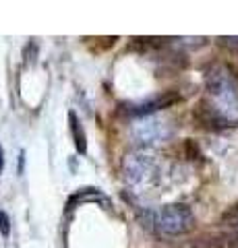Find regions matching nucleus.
Instances as JSON below:
<instances>
[{
	"instance_id": "nucleus-10",
	"label": "nucleus",
	"mask_w": 238,
	"mask_h": 248,
	"mask_svg": "<svg viewBox=\"0 0 238 248\" xmlns=\"http://www.w3.org/2000/svg\"><path fill=\"white\" fill-rule=\"evenodd\" d=\"M207 248H238V232H226V234L213 236Z\"/></svg>"
},
{
	"instance_id": "nucleus-5",
	"label": "nucleus",
	"mask_w": 238,
	"mask_h": 248,
	"mask_svg": "<svg viewBox=\"0 0 238 248\" xmlns=\"http://www.w3.org/2000/svg\"><path fill=\"white\" fill-rule=\"evenodd\" d=\"M180 102V95L176 91H166L162 95H156L151 99H145V102H139V104H130L127 106V114L133 116V118H145L158 110H164V108H170L172 104Z\"/></svg>"
},
{
	"instance_id": "nucleus-8",
	"label": "nucleus",
	"mask_w": 238,
	"mask_h": 248,
	"mask_svg": "<svg viewBox=\"0 0 238 248\" xmlns=\"http://www.w3.org/2000/svg\"><path fill=\"white\" fill-rule=\"evenodd\" d=\"M87 201H99L102 205H106V209L110 207V203H108V199H106L102 192L99 190H91V188H87V190H81V192H77L75 197H71L68 199V209H73L77 203H87Z\"/></svg>"
},
{
	"instance_id": "nucleus-17",
	"label": "nucleus",
	"mask_w": 238,
	"mask_h": 248,
	"mask_svg": "<svg viewBox=\"0 0 238 248\" xmlns=\"http://www.w3.org/2000/svg\"><path fill=\"white\" fill-rule=\"evenodd\" d=\"M4 170V151H2V145H0V174Z\"/></svg>"
},
{
	"instance_id": "nucleus-12",
	"label": "nucleus",
	"mask_w": 238,
	"mask_h": 248,
	"mask_svg": "<svg viewBox=\"0 0 238 248\" xmlns=\"http://www.w3.org/2000/svg\"><path fill=\"white\" fill-rule=\"evenodd\" d=\"M37 54H40V46H37L35 40H32L25 48H23V62H25V66H33L35 64Z\"/></svg>"
},
{
	"instance_id": "nucleus-13",
	"label": "nucleus",
	"mask_w": 238,
	"mask_h": 248,
	"mask_svg": "<svg viewBox=\"0 0 238 248\" xmlns=\"http://www.w3.org/2000/svg\"><path fill=\"white\" fill-rule=\"evenodd\" d=\"M91 42H95L94 44V50L95 52H102V50L112 48V46L118 42V37H95V40H91Z\"/></svg>"
},
{
	"instance_id": "nucleus-7",
	"label": "nucleus",
	"mask_w": 238,
	"mask_h": 248,
	"mask_svg": "<svg viewBox=\"0 0 238 248\" xmlns=\"http://www.w3.org/2000/svg\"><path fill=\"white\" fill-rule=\"evenodd\" d=\"M68 122H71V135H73V141H75V147L77 151L81 155L87 153V135H85V128L81 126L79 118H77L75 112H68Z\"/></svg>"
},
{
	"instance_id": "nucleus-9",
	"label": "nucleus",
	"mask_w": 238,
	"mask_h": 248,
	"mask_svg": "<svg viewBox=\"0 0 238 248\" xmlns=\"http://www.w3.org/2000/svg\"><path fill=\"white\" fill-rule=\"evenodd\" d=\"M166 40L162 37H133L128 44V50H135V52H149V50H158L162 48Z\"/></svg>"
},
{
	"instance_id": "nucleus-1",
	"label": "nucleus",
	"mask_w": 238,
	"mask_h": 248,
	"mask_svg": "<svg viewBox=\"0 0 238 248\" xmlns=\"http://www.w3.org/2000/svg\"><path fill=\"white\" fill-rule=\"evenodd\" d=\"M156 228L166 236H184L195 228V215L182 203L166 205L156 215Z\"/></svg>"
},
{
	"instance_id": "nucleus-16",
	"label": "nucleus",
	"mask_w": 238,
	"mask_h": 248,
	"mask_svg": "<svg viewBox=\"0 0 238 248\" xmlns=\"http://www.w3.org/2000/svg\"><path fill=\"white\" fill-rule=\"evenodd\" d=\"M220 42L226 46H238V37H220Z\"/></svg>"
},
{
	"instance_id": "nucleus-11",
	"label": "nucleus",
	"mask_w": 238,
	"mask_h": 248,
	"mask_svg": "<svg viewBox=\"0 0 238 248\" xmlns=\"http://www.w3.org/2000/svg\"><path fill=\"white\" fill-rule=\"evenodd\" d=\"M220 223H224L228 228H238V201L232 203L220 217Z\"/></svg>"
},
{
	"instance_id": "nucleus-6",
	"label": "nucleus",
	"mask_w": 238,
	"mask_h": 248,
	"mask_svg": "<svg viewBox=\"0 0 238 248\" xmlns=\"http://www.w3.org/2000/svg\"><path fill=\"white\" fill-rule=\"evenodd\" d=\"M162 137V124L158 120H141L135 126V139L139 143H153Z\"/></svg>"
},
{
	"instance_id": "nucleus-15",
	"label": "nucleus",
	"mask_w": 238,
	"mask_h": 248,
	"mask_svg": "<svg viewBox=\"0 0 238 248\" xmlns=\"http://www.w3.org/2000/svg\"><path fill=\"white\" fill-rule=\"evenodd\" d=\"M0 234L2 236L11 234V219H9V215H6L4 211H0Z\"/></svg>"
},
{
	"instance_id": "nucleus-4",
	"label": "nucleus",
	"mask_w": 238,
	"mask_h": 248,
	"mask_svg": "<svg viewBox=\"0 0 238 248\" xmlns=\"http://www.w3.org/2000/svg\"><path fill=\"white\" fill-rule=\"evenodd\" d=\"M151 155L145 153V151H130L125 155L122 159V178L128 182V184H137L151 170Z\"/></svg>"
},
{
	"instance_id": "nucleus-2",
	"label": "nucleus",
	"mask_w": 238,
	"mask_h": 248,
	"mask_svg": "<svg viewBox=\"0 0 238 248\" xmlns=\"http://www.w3.org/2000/svg\"><path fill=\"white\" fill-rule=\"evenodd\" d=\"M205 85H207V91H209L216 99H220V102H224V104L236 102L238 87H236V81H234L232 73H230L226 66L213 68V71L207 75Z\"/></svg>"
},
{
	"instance_id": "nucleus-14",
	"label": "nucleus",
	"mask_w": 238,
	"mask_h": 248,
	"mask_svg": "<svg viewBox=\"0 0 238 248\" xmlns=\"http://www.w3.org/2000/svg\"><path fill=\"white\" fill-rule=\"evenodd\" d=\"M184 151H187V157H189V159L201 157V151H199V147L195 145L193 139H187V143H184Z\"/></svg>"
},
{
	"instance_id": "nucleus-3",
	"label": "nucleus",
	"mask_w": 238,
	"mask_h": 248,
	"mask_svg": "<svg viewBox=\"0 0 238 248\" xmlns=\"http://www.w3.org/2000/svg\"><path fill=\"white\" fill-rule=\"evenodd\" d=\"M193 118L197 122V126H201L205 130H226L232 126V120L220 112V108H216L213 104H209L207 99L197 102V106L193 108Z\"/></svg>"
}]
</instances>
